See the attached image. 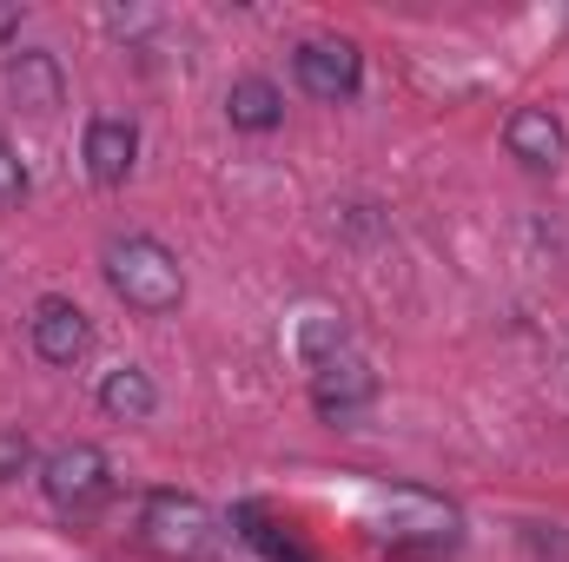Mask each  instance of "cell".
Here are the masks:
<instances>
[{
	"label": "cell",
	"mask_w": 569,
	"mask_h": 562,
	"mask_svg": "<svg viewBox=\"0 0 569 562\" xmlns=\"http://www.w3.org/2000/svg\"><path fill=\"white\" fill-rule=\"evenodd\" d=\"M7 40H20V7H13V0L0 7V47H7Z\"/></svg>",
	"instance_id": "cell-17"
},
{
	"label": "cell",
	"mask_w": 569,
	"mask_h": 562,
	"mask_svg": "<svg viewBox=\"0 0 569 562\" xmlns=\"http://www.w3.org/2000/svg\"><path fill=\"white\" fill-rule=\"evenodd\" d=\"M40 490L60 516H93L113 496V463L100 443H60L40 456Z\"/></svg>",
	"instance_id": "cell-3"
},
{
	"label": "cell",
	"mask_w": 569,
	"mask_h": 562,
	"mask_svg": "<svg viewBox=\"0 0 569 562\" xmlns=\"http://www.w3.org/2000/svg\"><path fill=\"white\" fill-rule=\"evenodd\" d=\"M27 338H33V358H40V364L73 371V364L93 351V318H87L73 298H40L33 318H27Z\"/></svg>",
	"instance_id": "cell-5"
},
{
	"label": "cell",
	"mask_w": 569,
	"mask_h": 562,
	"mask_svg": "<svg viewBox=\"0 0 569 562\" xmlns=\"http://www.w3.org/2000/svg\"><path fill=\"white\" fill-rule=\"evenodd\" d=\"M291 351H298L305 371L338 364V358L351 351V324H345V311H331V304H305V311L291 318Z\"/></svg>",
	"instance_id": "cell-12"
},
{
	"label": "cell",
	"mask_w": 569,
	"mask_h": 562,
	"mask_svg": "<svg viewBox=\"0 0 569 562\" xmlns=\"http://www.w3.org/2000/svg\"><path fill=\"white\" fill-rule=\"evenodd\" d=\"M291 80H298V93H311L318 107H351L358 87H365V53H358V40H345V33H311V40H298V53H291Z\"/></svg>",
	"instance_id": "cell-4"
},
{
	"label": "cell",
	"mask_w": 569,
	"mask_h": 562,
	"mask_svg": "<svg viewBox=\"0 0 569 562\" xmlns=\"http://www.w3.org/2000/svg\"><path fill=\"white\" fill-rule=\"evenodd\" d=\"M7 93H13L20 113L47 120V113L67 107V73H60V60L47 47H20V53H7Z\"/></svg>",
	"instance_id": "cell-10"
},
{
	"label": "cell",
	"mask_w": 569,
	"mask_h": 562,
	"mask_svg": "<svg viewBox=\"0 0 569 562\" xmlns=\"http://www.w3.org/2000/svg\"><path fill=\"white\" fill-rule=\"evenodd\" d=\"M100 272H107V291H113L127 311H140V318H172V311L186 304V265H179V252H172L166 239H152V232H120V239H107Z\"/></svg>",
	"instance_id": "cell-1"
},
{
	"label": "cell",
	"mask_w": 569,
	"mask_h": 562,
	"mask_svg": "<svg viewBox=\"0 0 569 562\" xmlns=\"http://www.w3.org/2000/svg\"><path fill=\"white\" fill-rule=\"evenodd\" d=\"M226 120H232V133H252V140L279 133L284 127L279 80H266V73H239V80L226 87Z\"/></svg>",
	"instance_id": "cell-11"
},
{
	"label": "cell",
	"mask_w": 569,
	"mask_h": 562,
	"mask_svg": "<svg viewBox=\"0 0 569 562\" xmlns=\"http://www.w3.org/2000/svg\"><path fill=\"white\" fill-rule=\"evenodd\" d=\"M140 543L166 562H206L219 550V516H212L192 490H146Z\"/></svg>",
	"instance_id": "cell-2"
},
{
	"label": "cell",
	"mask_w": 569,
	"mask_h": 562,
	"mask_svg": "<svg viewBox=\"0 0 569 562\" xmlns=\"http://www.w3.org/2000/svg\"><path fill=\"white\" fill-rule=\"evenodd\" d=\"M503 152H510L523 172H557L569 159V133L550 107H517V113L503 120Z\"/></svg>",
	"instance_id": "cell-9"
},
{
	"label": "cell",
	"mask_w": 569,
	"mask_h": 562,
	"mask_svg": "<svg viewBox=\"0 0 569 562\" xmlns=\"http://www.w3.org/2000/svg\"><path fill=\"white\" fill-rule=\"evenodd\" d=\"M100 411L113 423H146L159 411V384H152V371L140 364H113L107 378H100Z\"/></svg>",
	"instance_id": "cell-13"
},
{
	"label": "cell",
	"mask_w": 569,
	"mask_h": 562,
	"mask_svg": "<svg viewBox=\"0 0 569 562\" xmlns=\"http://www.w3.org/2000/svg\"><path fill=\"white\" fill-rule=\"evenodd\" d=\"M378 510H385V536H391V543L443 550V543L457 536V510L437 503L430 490H391V496H378Z\"/></svg>",
	"instance_id": "cell-8"
},
{
	"label": "cell",
	"mask_w": 569,
	"mask_h": 562,
	"mask_svg": "<svg viewBox=\"0 0 569 562\" xmlns=\"http://www.w3.org/2000/svg\"><path fill=\"white\" fill-rule=\"evenodd\" d=\"M107 27H113V33H146V27H159V13H152V7H113Z\"/></svg>",
	"instance_id": "cell-16"
},
{
	"label": "cell",
	"mask_w": 569,
	"mask_h": 562,
	"mask_svg": "<svg viewBox=\"0 0 569 562\" xmlns=\"http://www.w3.org/2000/svg\"><path fill=\"white\" fill-rule=\"evenodd\" d=\"M371 404H378V371H371V358L345 351L338 364L311 371V411L325 423H345V418H358V411H371Z\"/></svg>",
	"instance_id": "cell-7"
},
{
	"label": "cell",
	"mask_w": 569,
	"mask_h": 562,
	"mask_svg": "<svg viewBox=\"0 0 569 562\" xmlns=\"http://www.w3.org/2000/svg\"><path fill=\"white\" fill-rule=\"evenodd\" d=\"M27 199V165H20V152L0 140V212H13Z\"/></svg>",
	"instance_id": "cell-14"
},
{
	"label": "cell",
	"mask_w": 569,
	"mask_h": 562,
	"mask_svg": "<svg viewBox=\"0 0 569 562\" xmlns=\"http://www.w3.org/2000/svg\"><path fill=\"white\" fill-rule=\"evenodd\" d=\"M80 159H87V179L100 192H120L140 165V127L127 113H93L87 133H80Z\"/></svg>",
	"instance_id": "cell-6"
},
{
	"label": "cell",
	"mask_w": 569,
	"mask_h": 562,
	"mask_svg": "<svg viewBox=\"0 0 569 562\" xmlns=\"http://www.w3.org/2000/svg\"><path fill=\"white\" fill-rule=\"evenodd\" d=\"M20 470H27V436L7 430V436H0V483H13Z\"/></svg>",
	"instance_id": "cell-15"
}]
</instances>
